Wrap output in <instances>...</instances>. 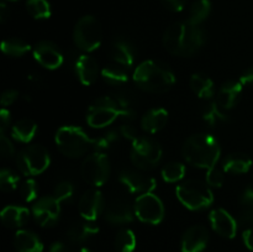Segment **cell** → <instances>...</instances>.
<instances>
[{
	"mask_svg": "<svg viewBox=\"0 0 253 252\" xmlns=\"http://www.w3.org/2000/svg\"><path fill=\"white\" fill-rule=\"evenodd\" d=\"M224 168H220L217 166L209 168L207 172V183L210 187H221L224 184L225 174Z\"/></svg>",
	"mask_w": 253,
	"mask_h": 252,
	"instance_id": "60d3db41",
	"label": "cell"
},
{
	"mask_svg": "<svg viewBox=\"0 0 253 252\" xmlns=\"http://www.w3.org/2000/svg\"><path fill=\"white\" fill-rule=\"evenodd\" d=\"M120 182L131 193H151L156 188V180L151 177H146L142 173L132 169H124L119 175Z\"/></svg>",
	"mask_w": 253,
	"mask_h": 252,
	"instance_id": "2e32d148",
	"label": "cell"
},
{
	"mask_svg": "<svg viewBox=\"0 0 253 252\" xmlns=\"http://www.w3.org/2000/svg\"><path fill=\"white\" fill-rule=\"evenodd\" d=\"M1 222L9 229H17L25 225L29 220V210L26 208L9 205L1 211Z\"/></svg>",
	"mask_w": 253,
	"mask_h": 252,
	"instance_id": "cb8c5ba5",
	"label": "cell"
},
{
	"mask_svg": "<svg viewBox=\"0 0 253 252\" xmlns=\"http://www.w3.org/2000/svg\"><path fill=\"white\" fill-rule=\"evenodd\" d=\"M32 214L35 221L43 227L53 226L61 215V205L56 198L42 197L32 205Z\"/></svg>",
	"mask_w": 253,
	"mask_h": 252,
	"instance_id": "7c38bea8",
	"label": "cell"
},
{
	"mask_svg": "<svg viewBox=\"0 0 253 252\" xmlns=\"http://www.w3.org/2000/svg\"><path fill=\"white\" fill-rule=\"evenodd\" d=\"M81 173L88 184L100 187L105 184L110 175V162L105 153L94 152L82 163Z\"/></svg>",
	"mask_w": 253,
	"mask_h": 252,
	"instance_id": "30bf717a",
	"label": "cell"
},
{
	"mask_svg": "<svg viewBox=\"0 0 253 252\" xmlns=\"http://www.w3.org/2000/svg\"><path fill=\"white\" fill-rule=\"evenodd\" d=\"M133 212L135 209H132L130 203L123 198H115L110 200L109 204L104 209V216L111 224H127L131 222L133 219Z\"/></svg>",
	"mask_w": 253,
	"mask_h": 252,
	"instance_id": "9a60e30c",
	"label": "cell"
},
{
	"mask_svg": "<svg viewBox=\"0 0 253 252\" xmlns=\"http://www.w3.org/2000/svg\"><path fill=\"white\" fill-rule=\"evenodd\" d=\"M190 89L202 99H210L214 95V82L203 73H194L189 81Z\"/></svg>",
	"mask_w": 253,
	"mask_h": 252,
	"instance_id": "83f0119b",
	"label": "cell"
},
{
	"mask_svg": "<svg viewBox=\"0 0 253 252\" xmlns=\"http://www.w3.org/2000/svg\"><path fill=\"white\" fill-rule=\"evenodd\" d=\"M26 9L34 19L42 20L51 16V5L47 0H27Z\"/></svg>",
	"mask_w": 253,
	"mask_h": 252,
	"instance_id": "e575fe53",
	"label": "cell"
},
{
	"mask_svg": "<svg viewBox=\"0 0 253 252\" xmlns=\"http://www.w3.org/2000/svg\"><path fill=\"white\" fill-rule=\"evenodd\" d=\"M133 82L148 93H166L175 84V76L167 66L156 61H145L136 67Z\"/></svg>",
	"mask_w": 253,
	"mask_h": 252,
	"instance_id": "3957f363",
	"label": "cell"
},
{
	"mask_svg": "<svg viewBox=\"0 0 253 252\" xmlns=\"http://www.w3.org/2000/svg\"><path fill=\"white\" fill-rule=\"evenodd\" d=\"M183 157L189 165L199 168L216 166L220 157L219 141L209 133H197L188 138L183 145Z\"/></svg>",
	"mask_w": 253,
	"mask_h": 252,
	"instance_id": "7a4b0ae2",
	"label": "cell"
},
{
	"mask_svg": "<svg viewBox=\"0 0 253 252\" xmlns=\"http://www.w3.org/2000/svg\"><path fill=\"white\" fill-rule=\"evenodd\" d=\"M6 17H7V7L4 2H1V5H0V21L5 22Z\"/></svg>",
	"mask_w": 253,
	"mask_h": 252,
	"instance_id": "816d5d0a",
	"label": "cell"
},
{
	"mask_svg": "<svg viewBox=\"0 0 253 252\" xmlns=\"http://www.w3.org/2000/svg\"><path fill=\"white\" fill-rule=\"evenodd\" d=\"M162 157V148L156 141L147 137H137L131 147V161L142 170L152 169Z\"/></svg>",
	"mask_w": 253,
	"mask_h": 252,
	"instance_id": "9c48e42d",
	"label": "cell"
},
{
	"mask_svg": "<svg viewBox=\"0 0 253 252\" xmlns=\"http://www.w3.org/2000/svg\"><path fill=\"white\" fill-rule=\"evenodd\" d=\"M51 157L46 147L41 145H30L16 156V165L25 175L41 174L48 168Z\"/></svg>",
	"mask_w": 253,
	"mask_h": 252,
	"instance_id": "ba28073f",
	"label": "cell"
},
{
	"mask_svg": "<svg viewBox=\"0 0 253 252\" xmlns=\"http://www.w3.org/2000/svg\"><path fill=\"white\" fill-rule=\"evenodd\" d=\"M119 132H120L121 136H124V137L127 138V140H131L132 142L138 137V136L136 135V128L133 127L132 125H130V124H124V125H121Z\"/></svg>",
	"mask_w": 253,
	"mask_h": 252,
	"instance_id": "ee69618b",
	"label": "cell"
},
{
	"mask_svg": "<svg viewBox=\"0 0 253 252\" xmlns=\"http://www.w3.org/2000/svg\"><path fill=\"white\" fill-rule=\"evenodd\" d=\"M76 73L84 85H91L98 79L99 67L95 59L88 54H79L74 63Z\"/></svg>",
	"mask_w": 253,
	"mask_h": 252,
	"instance_id": "d6986e66",
	"label": "cell"
},
{
	"mask_svg": "<svg viewBox=\"0 0 253 252\" xmlns=\"http://www.w3.org/2000/svg\"><path fill=\"white\" fill-rule=\"evenodd\" d=\"M119 133L116 131H109V132H106L101 137L95 138L93 142V148L96 152H101L103 150H106V148L110 147L113 143H115L119 140Z\"/></svg>",
	"mask_w": 253,
	"mask_h": 252,
	"instance_id": "f35d334b",
	"label": "cell"
},
{
	"mask_svg": "<svg viewBox=\"0 0 253 252\" xmlns=\"http://www.w3.org/2000/svg\"><path fill=\"white\" fill-rule=\"evenodd\" d=\"M37 132V124L32 119L24 118L17 121L11 128V136L20 142L27 143Z\"/></svg>",
	"mask_w": 253,
	"mask_h": 252,
	"instance_id": "f1b7e54d",
	"label": "cell"
},
{
	"mask_svg": "<svg viewBox=\"0 0 253 252\" xmlns=\"http://www.w3.org/2000/svg\"><path fill=\"white\" fill-rule=\"evenodd\" d=\"M10 1H15V0H10Z\"/></svg>",
	"mask_w": 253,
	"mask_h": 252,
	"instance_id": "db71d44e",
	"label": "cell"
},
{
	"mask_svg": "<svg viewBox=\"0 0 253 252\" xmlns=\"http://www.w3.org/2000/svg\"><path fill=\"white\" fill-rule=\"evenodd\" d=\"M242 86L244 85L240 83V81L225 82L217 93V104L225 110L234 108L241 96Z\"/></svg>",
	"mask_w": 253,
	"mask_h": 252,
	"instance_id": "44dd1931",
	"label": "cell"
},
{
	"mask_svg": "<svg viewBox=\"0 0 253 252\" xmlns=\"http://www.w3.org/2000/svg\"><path fill=\"white\" fill-rule=\"evenodd\" d=\"M163 2L167 9H169L170 11H182L184 9V5H185V0H161Z\"/></svg>",
	"mask_w": 253,
	"mask_h": 252,
	"instance_id": "7dc6e473",
	"label": "cell"
},
{
	"mask_svg": "<svg viewBox=\"0 0 253 252\" xmlns=\"http://www.w3.org/2000/svg\"><path fill=\"white\" fill-rule=\"evenodd\" d=\"M103 194L96 189H89L81 197L78 210L84 220L95 221L99 215L104 211Z\"/></svg>",
	"mask_w": 253,
	"mask_h": 252,
	"instance_id": "5bb4252c",
	"label": "cell"
},
{
	"mask_svg": "<svg viewBox=\"0 0 253 252\" xmlns=\"http://www.w3.org/2000/svg\"><path fill=\"white\" fill-rule=\"evenodd\" d=\"M209 241V232L202 225L190 226L182 239V252H202Z\"/></svg>",
	"mask_w": 253,
	"mask_h": 252,
	"instance_id": "e0dca14e",
	"label": "cell"
},
{
	"mask_svg": "<svg viewBox=\"0 0 253 252\" xmlns=\"http://www.w3.org/2000/svg\"><path fill=\"white\" fill-rule=\"evenodd\" d=\"M99 227L94 224V221H81L76 222V224L72 225L68 229L67 232V236L71 240L72 242H84L88 239H90L91 236H94L95 234H98Z\"/></svg>",
	"mask_w": 253,
	"mask_h": 252,
	"instance_id": "484cf974",
	"label": "cell"
},
{
	"mask_svg": "<svg viewBox=\"0 0 253 252\" xmlns=\"http://www.w3.org/2000/svg\"><path fill=\"white\" fill-rule=\"evenodd\" d=\"M19 180V175L14 170L9 169V168H2L0 170V189L2 192H12L14 189H16Z\"/></svg>",
	"mask_w": 253,
	"mask_h": 252,
	"instance_id": "8d00e7d4",
	"label": "cell"
},
{
	"mask_svg": "<svg viewBox=\"0 0 253 252\" xmlns=\"http://www.w3.org/2000/svg\"><path fill=\"white\" fill-rule=\"evenodd\" d=\"M17 98H19V93H17V90H15V89H7V90H5L1 95V105L2 106L11 105Z\"/></svg>",
	"mask_w": 253,
	"mask_h": 252,
	"instance_id": "f6af8a7d",
	"label": "cell"
},
{
	"mask_svg": "<svg viewBox=\"0 0 253 252\" xmlns=\"http://www.w3.org/2000/svg\"><path fill=\"white\" fill-rule=\"evenodd\" d=\"M14 244L19 252H42L43 250L40 237L29 230H19L15 234Z\"/></svg>",
	"mask_w": 253,
	"mask_h": 252,
	"instance_id": "603a6c76",
	"label": "cell"
},
{
	"mask_svg": "<svg viewBox=\"0 0 253 252\" xmlns=\"http://www.w3.org/2000/svg\"><path fill=\"white\" fill-rule=\"evenodd\" d=\"M242 237H244V242L245 245H246L247 249L253 251V227L245 230Z\"/></svg>",
	"mask_w": 253,
	"mask_h": 252,
	"instance_id": "681fc988",
	"label": "cell"
},
{
	"mask_svg": "<svg viewBox=\"0 0 253 252\" xmlns=\"http://www.w3.org/2000/svg\"><path fill=\"white\" fill-rule=\"evenodd\" d=\"M241 210L239 215V222L241 225H253V188H247L242 194Z\"/></svg>",
	"mask_w": 253,
	"mask_h": 252,
	"instance_id": "4dcf8cb0",
	"label": "cell"
},
{
	"mask_svg": "<svg viewBox=\"0 0 253 252\" xmlns=\"http://www.w3.org/2000/svg\"><path fill=\"white\" fill-rule=\"evenodd\" d=\"M175 193L180 203L190 210L205 209L214 202V195L209 184L202 180H185L178 185Z\"/></svg>",
	"mask_w": 253,
	"mask_h": 252,
	"instance_id": "8992f818",
	"label": "cell"
},
{
	"mask_svg": "<svg viewBox=\"0 0 253 252\" xmlns=\"http://www.w3.org/2000/svg\"><path fill=\"white\" fill-rule=\"evenodd\" d=\"M74 188L73 184L71 182H67V180H63V182L58 183L54 188L53 192V197L58 200L59 203L63 202V200L69 199V198L73 195Z\"/></svg>",
	"mask_w": 253,
	"mask_h": 252,
	"instance_id": "b9f144b4",
	"label": "cell"
},
{
	"mask_svg": "<svg viewBox=\"0 0 253 252\" xmlns=\"http://www.w3.org/2000/svg\"><path fill=\"white\" fill-rule=\"evenodd\" d=\"M56 145L63 155L71 158H79L93 148V138L85 131L77 126H63L56 132Z\"/></svg>",
	"mask_w": 253,
	"mask_h": 252,
	"instance_id": "5b68a950",
	"label": "cell"
},
{
	"mask_svg": "<svg viewBox=\"0 0 253 252\" xmlns=\"http://www.w3.org/2000/svg\"><path fill=\"white\" fill-rule=\"evenodd\" d=\"M185 174V166L183 163L172 161L163 166L162 178L168 183H175L182 179Z\"/></svg>",
	"mask_w": 253,
	"mask_h": 252,
	"instance_id": "d590c367",
	"label": "cell"
},
{
	"mask_svg": "<svg viewBox=\"0 0 253 252\" xmlns=\"http://www.w3.org/2000/svg\"><path fill=\"white\" fill-rule=\"evenodd\" d=\"M252 166V160L249 155L242 152L230 153L225 157L222 168L225 172L234 173V174H241V173L249 172Z\"/></svg>",
	"mask_w": 253,
	"mask_h": 252,
	"instance_id": "d4e9b609",
	"label": "cell"
},
{
	"mask_svg": "<svg viewBox=\"0 0 253 252\" xmlns=\"http://www.w3.org/2000/svg\"><path fill=\"white\" fill-rule=\"evenodd\" d=\"M205 42V34L199 25L189 21L174 22L163 35V46L169 53L189 57L199 51Z\"/></svg>",
	"mask_w": 253,
	"mask_h": 252,
	"instance_id": "6da1fadb",
	"label": "cell"
},
{
	"mask_svg": "<svg viewBox=\"0 0 253 252\" xmlns=\"http://www.w3.org/2000/svg\"><path fill=\"white\" fill-rule=\"evenodd\" d=\"M10 121H11V114L6 108H2L0 110V131L4 133L6 128L10 126Z\"/></svg>",
	"mask_w": 253,
	"mask_h": 252,
	"instance_id": "bcb514c9",
	"label": "cell"
},
{
	"mask_svg": "<svg viewBox=\"0 0 253 252\" xmlns=\"http://www.w3.org/2000/svg\"><path fill=\"white\" fill-rule=\"evenodd\" d=\"M224 110L225 109H222L217 104V101H210V103L205 104L204 108H203V119L210 126L224 123V121H227V115Z\"/></svg>",
	"mask_w": 253,
	"mask_h": 252,
	"instance_id": "f546056e",
	"label": "cell"
},
{
	"mask_svg": "<svg viewBox=\"0 0 253 252\" xmlns=\"http://www.w3.org/2000/svg\"><path fill=\"white\" fill-rule=\"evenodd\" d=\"M240 83H241L242 85L253 86V67L247 68L246 71L241 74V77H240Z\"/></svg>",
	"mask_w": 253,
	"mask_h": 252,
	"instance_id": "c3c4849f",
	"label": "cell"
},
{
	"mask_svg": "<svg viewBox=\"0 0 253 252\" xmlns=\"http://www.w3.org/2000/svg\"><path fill=\"white\" fill-rule=\"evenodd\" d=\"M76 46L83 52H93L101 44L103 30L98 20L91 15H85L77 21L73 30Z\"/></svg>",
	"mask_w": 253,
	"mask_h": 252,
	"instance_id": "52a82bcc",
	"label": "cell"
},
{
	"mask_svg": "<svg viewBox=\"0 0 253 252\" xmlns=\"http://www.w3.org/2000/svg\"><path fill=\"white\" fill-rule=\"evenodd\" d=\"M0 152H1V156L4 158H10L14 156V145L10 141V138H7L5 136V133H1L0 136Z\"/></svg>",
	"mask_w": 253,
	"mask_h": 252,
	"instance_id": "7bdbcfd3",
	"label": "cell"
},
{
	"mask_svg": "<svg viewBox=\"0 0 253 252\" xmlns=\"http://www.w3.org/2000/svg\"><path fill=\"white\" fill-rule=\"evenodd\" d=\"M113 96L121 108L127 111H131V113H135L136 99L135 95L130 90H127V89H120V90L115 91L113 94Z\"/></svg>",
	"mask_w": 253,
	"mask_h": 252,
	"instance_id": "74e56055",
	"label": "cell"
},
{
	"mask_svg": "<svg viewBox=\"0 0 253 252\" xmlns=\"http://www.w3.org/2000/svg\"><path fill=\"white\" fill-rule=\"evenodd\" d=\"M37 192H39V188L34 179L25 180L20 187V195L25 202H32L34 199H36Z\"/></svg>",
	"mask_w": 253,
	"mask_h": 252,
	"instance_id": "ab89813d",
	"label": "cell"
},
{
	"mask_svg": "<svg viewBox=\"0 0 253 252\" xmlns=\"http://www.w3.org/2000/svg\"><path fill=\"white\" fill-rule=\"evenodd\" d=\"M168 121V113L166 109L156 108L148 110L141 119V127L148 133H156L162 130Z\"/></svg>",
	"mask_w": 253,
	"mask_h": 252,
	"instance_id": "7402d4cb",
	"label": "cell"
},
{
	"mask_svg": "<svg viewBox=\"0 0 253 252\" xmlns=\"http://www.w3.org/2000/svg\"><path fill=\"white\" fill-rule=\"evenodd\" d=\"M30 44L22 39L17 37H10L2 41L1 49L5 54L11 57H21L30 51Z\"/></svg>",
	"mask_w": 253,
	"mask_h": 252,
	"instance_id": "1f68e13d",
	"label": "cell"
},
{
	"mask_svg": "<svg viewBox=\"0 0 253 252\" xmlns=\"http://www.w3.org/2000/svg\"><path fill=\"white\" fill-rule=\"evenodd\" d=\"M211 11V2L210 0H195L190 7L189 20L194 25H200Z\"/></svg>",
	"mask_w": 253,
	"mask_h": 252,
	"instance_id": "d6a6232c",
	"label": "cell"
},
{
	"mask_svg": "<svg viewBox=\"0 0 253 252\" xmlns=\"http://www.w3.org/2000/svg\"><path fill=\"white\" fill-rule=\"evenodd\" d=\"M79 252H93V251H91L89 247H82V249L79 250Z\"/></svg>",
	"mask_w": 253,
	"mask_h": 252,
	"instance_id": "f5cc1de1",
	"label": "cell"
},
{
	"mask_svg": "<svg viewBox=\"0 0 253 252\" xmlns=\"http://www.w3.org/2000/svg\"><path fill=\"white\" fill-rule=\"evenodd\" d=\"M34 57L47 69H57L63 63V53L52 41L39 42L34 48Z\"/></svg>",
	"mask_w": 253,
	"mask_h": 252,
	"instance_id": "4fadbf2b",
	"label": "cell"
},
{
	"mask_svg": "<svg viewBox=\"0 0 253 252\" xmlns=\"http://www.w3.org/2000/svg\"><path fill=\"white\" fill-rule=\"evenodd\" d=\"M210 222L215 231L222 237L232 239L237 231V222L225 209L217 208L210 212Z\"/></svg>",
	"mask_w": 253,
	"mask_h": 252,
	"instance_id": "ac0fdd59",
	"label": "cell"
},
{
	"mask_svg": "<svg viewBox=\"0 0 253 252\" xmlns=\"http://www.w3.org/2000/svg\"><path fill=\"white\" fill-rule=\"evenodd\" d=\"M114 244L119 252H133L136 249V236L132 230L123 229L116 234Z\"/></svg>",
	"mask_w": 253,
	"mask_h": 252,
	"instance_id": "836d02e7",
	"label": "cell"
},
{
	"mask_svg": "<svg viewBox=\"0 0 253 252\" xmlns=\"http://www.w3.org/2000/svg\"><path fill=\"white\" fill-rule=\"evenodd\" d=\"M49 252H71L69 247L67 246L63 242H54L51 246V250Z\"/></svg>",
	"mask_w": 253,
	"mask_h": 252,
	"instance_id": "f907efd6",
	"label": "cell"
},
{
	"mask_svg": "<svg viewBox=\"0 0 253 252\" xmlns=\"http://www.w3.org/2000/svg\"><path fill=\"white\" fill-rule=\"evenodd\" d=\"M120 116L130 119L135 116V113H131V111L121 108L113 95L101 96V98L96 99L88 108L86 123L91 127L100 128L111 125Z\"/></svg>",
	"mask_w": 253,
	"mask_h": 252,
	"instance_id": "277c9868",
	"label": "cell"
},
{
	"mask_svg": "<svg viewBox=\"0 0 253 252\" xmlns=\"http://www.w3.org/2000/svg\"><path fill=\"white\" fill-rule=\"evenodd\" d=\"M111 58L115 63L130 68L135 63V49L132 44L124 37H118L111 43Z\"/></svg>",
	"mask_w": 253,
	"mask_h": 252,
	"instance_id": "ffe728a7",
	"label": "cell"
},
{
	"mask_svg": "<svg viewBox=\"0 0 253 252\" xmlns=\"http://www.w3.org/2000/svg\"><path fill=\"white\" fill-rule=\"evenodd\" d=\"M128 68L120 66L118 63L109 64L104 67L101 71V77L106 83L111 84L114 86H125V84L128 82Z\"/></svg>",
	"mask_w": 253,
	"mask_h": 252,
	"instance_id": "4316f807",
	"label": "cell"
},
{
	"mask_svg": "<svg viewBox=\"0 0 253 252\" xmlns=\"http://www.w3.org/2000/svg\"><path fill=\"white\" fill-rule=\"evenodd\" d=\"M135 215L143 222L147 224H160L165 217V207L157 195L152 193H145L138 195L135 200Z\"/></svg>",
	"mask_w": 253,
	"mask_h": 252,
	"instance_id": "8fae6325",
	"label": "cell"
}]
</instances>
